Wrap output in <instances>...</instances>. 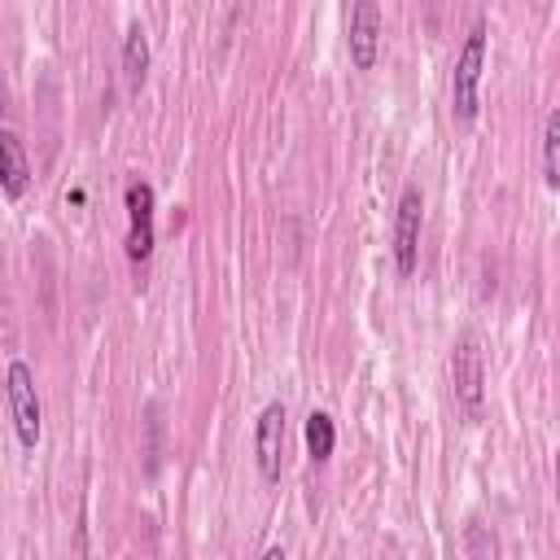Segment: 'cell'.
I'll return each mask as SVG.
<instances>
[{
  "mask_svg": "<svg viewBox=\"0 0 560 560\" xmlns=\"http://www.w3.org/2000/svg\"><path fill=\"white\" fill-rule=\"evenodd\" d=\"M486 52H490V26L486 22H472L459 52H455V66H451V114L459 122H472L481 114V74H486Z\"/></svg>",
  "mask_w": 560,
  "mask_h": 560,
  "instance_id": "1",
  "label": "cell"
},
{
  "mask_svg": "<svg viewBox=\"0 0 560 560\" xmlns=\"http://www.w3.org/2000/svg\"><path fill=\"white\" fill-rule=\"evenodd\" d=\"M4 402H9V420L18 433L22 451H35L44 438V407H39V389H35V372L26 359H13L4 368Z\"/></svg>",
  "mask_w": 560,
  "mask_h": 560,
  "instance_id": "2",
  "label": "cell"
},
{
  "mask_svg": "<svg viewBox=\"0 0 560 560\" xmlns=\"http://www.w3.org/2000/svg\"><path fill=\"white\" fill-rule=\"evenodd\" d=\"M451 389H455V402L477 416L481 411V398H486V359H481V341L472 332H464L451 350Z\"/></svg>",
  "mask_w": 560,
  "mask_h": 560,
  "instance_id": "3",
  "label": "cell"
},
{
  "mask_svg": "<svg viewBox=\"0 0 560 560\" xmlns=\"http://www.w3.org/2000/svg\"><path fill=\"white\" fill-rule=\"evenodd\" d=\"M420 232H424V197L416 184L402 188L398 210H394V267L398 276H411L420 262Z\"/></svg>",
  "mask_w": 560,
  "mask_h": 560,
  "instance_id": "4",
  "label": "cell"
},
{
  "mask_svg": "<svg viewBox=\"0 0 560 560\" xmlns=\"http://www.w3.org/2000/svg\"><path fill=\"white\" fill-rule=\"evenodd\" d=\"M127 206V258L131 262H149L153 254V184L149 179H131L122 192Z\"/></svg>",
  "mask_w": 560,
  "mask_h": 560,
  "instance_id": "5",
  "label": "cell"
},
{
  "mask_svg": "<svg viewBox=\"0 0 560 560\" xmlns=\"http://www.w3.org/2000/svg\"><path fill=\"white\" fill-rule=\"evenodd\" d=\"M284 402H267L254 424V464L262 481H280V455H284Z\"/></svg>",
  "mask_w": 560,
  "mask_h": 560,
  "instance_id": "6",
  "label": "cell"
},
{
  "mask_svg": "<svg viewBox=\"0 0 560 560\" xmlns=\"http://www.w3.org/2000/svg\"><path fill=\"white\" fill-rule=\"evenodd\" d=\"M346 48H350L354 70H372L376 66V57H381V9H376V0H359L350 9Z\"/></svg>",
  "mask_w": 560,
  "mask_h": 560,
  "instance_id": "7",
  "label": "cell"
},
{
  "mask_svg": "<svg viewBox=\"0 0 560 560\" xmlns=\"http://www.w3.org/2000/svg\"><path fill=\"white\" fill-rule=\"evenodd\" d=\"M31 184V162H26V144L13 127H0V192L9 201H18Z\"/></svg>",
  "mask_w": 560,
  "mask_h": 560,
  "instance_id": "8",
  "label": "cell"
},
{
  "mask_svg": "<svg viewBox=\"0 0 560 560\" xmlns=\"http://www.w3.org/2000/svg\"><path fill=\"white\" fill-rule=\"evenodd\" d=\"M144 74H149V31L140 22H131L122 31V79L131 92H140Z\"/></svg>",
  "mask_w": 560,
  "mask_h": 560,
  "instance_id": "9",
  "label": "cell"
},
{
  "mask_svg": "<svg viewBox=\"0 0 560 560\" xmlns=\"http://www.w3.org/2000/svg\"><path fill=\"white\" fill-rule=\"evenodd\" d=\"M302 438H306V455H311V464H328V459H332L337 424H332V416H328V411H311V416H306Z\"/></svg>",
  "mask_w": 560,
  "mask_h": 560,
  "instance_id": "10",
  "label": "cell"
},
{
  "mask_svg": "<svg viewBox=\"0 0 560 560\" xmlns=\"http://www.w3.org/2000/svg\"><path fill=\"white\" fill-rule=\"evenodd\" d=\"M542 184L547 188L560 184V114L556 109L542 122Z\"/></svg>",
  "mask_w": 560,
  "mask_h": 560,
  "instance_id": "11",
  "label": "cell"
},
{
  "mask_svg": "<svg viewBox=\"0 0 560 560\" xmlns=\"http://www.w3.org/2000/svg\"><path fill=\"white\" fill-rule=\"evenodd\" d=\"M83 201H88V192H83V188H70V192H66V206H83Z\"/></svg>",
  "mask_w": 560,
  "mask_h": 560,
  "instance_id": "12",
  "label": "cell"
},
{
  "mask_svg": "<svg viewBox=\"0 0 560 560\" xmlns=\"http://www.w3.org/2000/svg\"><path fill=\"white\" fill-rule=\"evenodd\" d=\"M258 560H289V556H284V547H280V542H276V547H267V551H262V556H258Z\"/></svg>",
  "mask_w": 560,
  "mask_h": 560,
  "instance_id": "13",
  "label": "cell"
}]
</instances>
